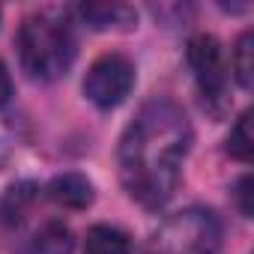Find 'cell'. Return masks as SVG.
<instances>
[{
	"label": "cell",
	"instance_id": "cell-1",
	"mask_svg": "<svg viewBox=\"0 0 254 254\" xmlns=\"http://www.w3.org/2000/svg\"><path fill=\"white\" fill-rule=\"evenodd\" d=\"M191 123L174 99H150L126 126L117 147L123 189L147 209L165 206L183 177Z\"/></svg>",
	"mask_w": 254,
	"mask_h": 254
},
{
	"label": "cell",
	"instance_id": "cell-2",
	"mask_svg": "<svg viewBox=\"0 0 254 254\" xmlns=\"http://www.w3.org/2000/svg\"><path fill=\"white\" fill-rule=\"evenodd\" d=\"M18 57L30 78L57 81L69 72L75 60V33L63 15L33 12L18 30Z\"/></svg>",
	"mask_w": 254,
	"mask_h": 254
},
{
	"label": "cell",
	"instance_id": "cell-3",
	"mask_svg": "<svg viewBox=\"0 0 254 254\" xmlns=\"http://www.w3.org/2000/svg\"><path fill=\"white\" fill-rule=\"evenodd\" d=\"M218 251H221V224L215 212L189 206L165 218L138 254H218Z\"/></svg>",
	"mask_w": 254,
	"mask_h": 254
},
{
	"label": "cell",
	"instance_id": "cell-4",
	"mask_svg": "<svg viewBox=\"0 0 254 254\" xmlns=\"http://www.w3.org/2000/svg\"><path fill=\"white\" fill-rule=\"evenodd\" d=\"M132 87H135V63L117 51L96 57L84 75V96L96 108H105V111L126 102Z\"/></svg>",
	"mask_w": 254,
	"mask_h": 254
},
{
	"label": "cell",
	"instance_id": "cell-5",
	"mask_svg": "<svg viewBox=\"0 0 254 254\" xmlns=\"http://www.w3.org/2000/svg\"><path fill=\"white\" fill-rule=\"evenodd\" d=\"M189 66L194 72L197 90L203 93V99L218 102L224 96V84H227V66H224V54L215 36L209 33H197L189 39Z\"/></svg>",
	"mask_w": 254,
	"mask_h": 254
},
{
	"label": "cell",
	"instance_id": "cell-6",
	"mask_svg": "<svg viewBox=\"0 0 254 254\" xmlns=\"http://www.w3.org/2000/svg\"><path fill=\"white\" fill-rule=\"evenodd\" d=\"M45 194L63 209H87L93 203V183L81 174H60L48 183Z\"/></svg>",
	"mask_w": 254,
	"mask_h": 254
},
{
	"label": "cell",
	"instance_id": "cell-7",
	"mask_svg": "<svg viewBox=\"0 0 254 254\" xmlns=\"http://www.w3.org/2000/svg\"><path fill=\"white\" fill-rule=\"evenodd\" d=\"M78 15L93 30H111V27H132L138 21L135 9L126 3H84L78 6Z\"/></svg>",
	"mask_w": 254,
	"mask_h": 254
},
{
	"label": "cell",
	"instance_id": "cell-8",
	"mask_svg": "<svg viewBox=\"0 0 254 254\" xmlns=\"http://www.w3.org/2000/svg\"><path fill=\"white\" fill-rule=\"evenodd\" d=\"M84 254H132V239L120 227L93 224L84 239Z\"/></svg>",
	"mask_w": 254,
	"mask_h": 254
},
{
	"label": "cell",
	"instance_id": "cell-9",
	"mask_svg": "<svg viewBox=\"0 0 254 254\" xmlns=\"http://www.w3.org/2000/svg\"><path fill=\"white\" fill-rule=\"evenodd\" d=\"M72 248L75 239L63 221H45L30 239V254H72Z\"/></svg>",
	"mask_w": 254,
	"mask_h": 254
},
{
	"label": "cell",
	"instance_id": "cell-10",
	"mask_svg": "<svg viewBox=\"0 0 254 254\" xmlns=\"http://www.w3.org/2000/svg\"><path fill=\"white\" fill-rule=\"evenodd\" d=\"M33 200H36V186H30V183L12 186V189L6 191V197H3V206H0V212H3V221H6V224L24 221V215L30 212Z\"/></svg>",
	"mask_w": 254,
	"mask_h": 254
},
{
	"label": "cell",
	"instance_id": "cell-11",
	"mask_svg": "<svg viewBox=\"0 0 254 254\" xmlns=\"http://www.w3.org/2000/svg\"><path fill=\"white\" fill-rule=\"evenodd\" d=\"M230 66H233V75H236L239 87L242 90H251V84H254V36L251 33H242L236 39Z\"/></svg>",
	"mask_w": 254,
	"mask_h": 254
},
{
	"label": "cell",
	"instance_id": "cell-12",
	"mask_svg": "<svg viewBox=\"0 0 254 254\" xmlns=\"http://www.w3.org/2000/svg\"><path fill=\"white\" fill-rule=\"evenodd\" d=\"M227 153L239 162H251L254 153V135H251V111H245L227 135Z\"/></svg>",
	"mask_w": 254,
	"mask_h": 254
},
{
	"label": "cell",
	"instance_id": "cell-13",
	"mask_svg": "<svg viewBox=\"0 0 254 254\" xmlns=\"http://www.w3.org/2000/svg\"><path fill=\"white\" fill-rule=\"evenodd\" d=\"M233 197H236V206L245 218H251L254 206H251V177H242L236 186H233Z\"/></svg>",
	"mask_w": 254,
	"mask_h": 254
},
{
	"label": "cell",
	"instance_id": "cell-14",
	"mask_svg": "<svg viewBox=\"0 0 254 254\" xmlns=\"http://www.w3.org/2000/svg\"><path fill=\"white\" fill-rule=\"evenodd\" d=\"M9 99H12V78H9V69H6V63L0 60V108H3Z\"/></svg>",
	"mask_w": 254,
	"mask_h": 254
}]
</instances>
